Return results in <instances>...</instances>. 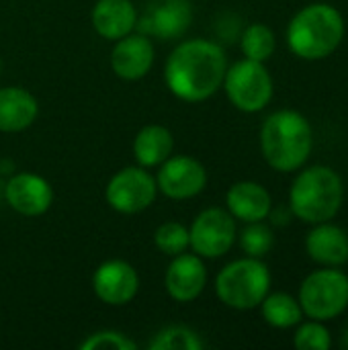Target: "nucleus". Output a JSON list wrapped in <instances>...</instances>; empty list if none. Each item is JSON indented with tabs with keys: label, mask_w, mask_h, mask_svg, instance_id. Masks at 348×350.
I'll use <instances>...</instances> for the list:
<instances>
[{
	"label": "nucleus",
	"mask_w": 348,
	"mask_h": 350,
	"mask_svg": "<svg viewBox=\"0 0 348 350\" xmlns=\"http://www.w3.org/2000/svg\"><path fill=\"white\" fill-rule=\"evenodd\" d=\"M228 57L219 43L187 39L178 43L164 66L166 88L185 103H203L224 84Z\"/></svg>",
	"instance_id": "obj_1"
},
{
	"label": "nucleus",
	"mask_w": 348,
	"mask_h": 350,
	"mask_svg": "<svg viewBox=\"0 0 348 350\" xmlns=\"http://www.w3.org/2000/svg\"><path fill=\"white\" fill-rule=\"evenodd\" d=\"M314 146L310 121L297 111H277L269 115L260 129V150L267 164L277 172L299 170Z\"/></svg>",
	"instance_id": "obj_2"
},
{
	"label": "nucleus",
	"mask_w": 348,
	"mask_h": 350,
	"mask_svg": "<svg viewBox=\"0 0 348 350\" xmlns=\"http://www.w3.org/2000/svg\"><path fill=\"white\" fill-rule=\"evenodd\" d=\"M345 37V18L332 4L316 2L302 8L287 27V43L302 59L332 55Z\"/></svg>",
	"instance_id": "obj_3"
},
{
	"label": "nucleus",
	"mask_w": 348,
	"mask_h": 350,
	"mask_svg": "<svg viewBox=\"0 0 348 350\" xmlns=\"http://www.w3.org/2000/svg\"><path fill=\"white\" fill-rule=\"evenodd\" d=\"M343 178L330 166H312L302 170L289 191V207L293 215L306 224L330 221L343 205Z\"/></svg>",
	"instance_id": "obj_4"
},
{
	"label": "nucleus",
	"mask_w": 348,
	"mask_h": 350,
	"mask_svg": "<svg viewBox=\"0 0 348 350\" xmlns=\"http://www.w3.org/2000/svg\"><path fill=\"white\" fill-rule=\"evenodd\" d=\"M271 291V273L260 258H238L226 265L215 277L219 301L232 310H254Z\"/></svg>",
	"instance_id": "obj_5"
},
{
	"label": "nucleus",
	"mask_w": 348,
	"mask_h": 350,
	"mask_svg": "<svg viewBox=\"0 0 348 350\" xmlns=\"http://www.w3.org/2000/svg\"><path fill=\"white\" fill-rule=\"evenodd\" d=\"M297 301L308 318L330 322L348 308V277L336 267L320 269L306 277Z\"/></svg>",
	"instance_id": "obj_6"
},
{
	"label": "nucleus",
	"mask_w": 348,
	"mask_h": 350,
	"mask_svg": "<svg viewBox=\"0 0 348 350\" xmlns=\"http://www.w3.org/2000/svg\"><path fill=\"white\" fill-rule=\"evenodd\" d=\"M222 86L230 103L242 113H258L273 98V78L269 70L263 62L246 57L228 66Z\"/></svg>",
	"instance_id": "obj_7"
},
{
	"label": "nucleus",
	"mask_w": 348,
	"mask_h": 350,
	"mask_svg": "<svg viewBox=\"0 0 348 350\" xmlns=\"http://www.w3.org/2000/svg\"><path fill=\"white\" fill-rule=\"evenodd\" d=\"M156 178L144 166H125L111 176L105 189V199L111 209L123 215L142 213L156 201Z\"/></svg>",
	"instance_id": "obj_8"
},
{
	"label": "nucleus",
	"mask_w": 348,
	"mask_h": 350,
	"mask_svg": "<svg viewBox=\"0 0 348 350\" xmlns=\"http://www.w3.org/2000/svg\"><path fill=\"white\" fill-rule=\"evenodd\" d=\"M236 242V219L228 209H203L189 228V248L201 258L226 256Z\"/></svg>",
	"instance_id": "obj_9"
},
{
	"label": "nucleus",
	"mask_w": 348,
	"mask_h": 350,
	"mask_svg": "<svg viewBox=\"0 0 348 350\" xmlns=\"http://www.w3.org/2000/svg\"><path fill=\"white\" fill-rule=\"evenodd\" d=\"M193 23V6L189 0H150L144 14H137L139 33L160 39H180Z\"/></svg>",
	"instance_id": "obj_10"
},
{
	"label": "nucleus",
	"mask_w": 348,
	"mask_h": 350,
	"mask_svg": "<svg viewBox=\"0 0 348 350\" xmlns=\"http://www.w3.org/2000/svg\"><path fill=\"white\" fill-rule=\"evenodd\" d=\"M158 168V193H162L168 199H193L207 187V170L193 156H170Z\"/></svg>",
	"instance_id": "obj_11"
},
{
	"label": "nucleus",
	"mask_w": 348,
	"mask_h": 350,
	"mask_svg": "<svg viewBox=\"0 0 348 350\" xmlns=\"http://www.w3.org/2000/svg\"><path fill=\"white\" fill-rule=\"evenodd\" d=\"M92 291L105 306H127L139 291V275L127 260H105L92 275Z\"/></svg>",
	"instance_id": "obj_12"
},
{
	"label": "nucleus",
	"mask_w": 348,
	"mask_h": 350,
	"mask_svg": "<svg viewBox=\"0 0 348 350\" xmlns=\"http://www.w3.org/2000/svg\"><path fill=\"white\" fill-rule=\"evenodd\" d=\"M4 199L12 211L25 217H37L49 211L53 203V187L35 172H18L4 185Z\"/></svg>",
	"instance_id": "obj_13"
},
{
	"label": "nucleus",
	"mask_w": 348,
	"mask_h": 350,
	"mask_svg": "<svg viewBox=\"0 0 348 350\" xmlns=\"http://www.w3.org/2000/svg\"><path fill=\"white\" fill-rule=\"evenodd\" d=\"M154 66V43L144 33H129L115 41L111 51V70L117 78L142 80Z\"/></svg>",
	"instance_id": "obj_14"
},
{
	"label": "nucleus",
	"mask_w": 348,
	"mask_h": 350,
	"mask_svg": "<svg viewBox=\"0 0 348 350\" xmlns=\"http://www.w3.org/2000/svg\"><path fill=\"white\" fill-rule=\"evenodd\" d=\"M207 285V269L203 265V258L195 252H183L178 256H172V262L166 269L164 275V287L168 295L178 304L195 301Z\"/></svg>",
	"instance_id": "obj_15"
},
{
	"label": "nucleus",
	"mask_w": 348,
	"mask_h": 350,
	"mask_svg": "<svg viewBox=\"0 0 348 350\" xmlns=\"http://www.w3.org/2000/svg\"><path fill=\"white\" fill-rule=\"evenodd\" d=\"M226 205L234 219H240L244 224L263 221L271 215L273 209L269 191L254 180H240L232 185L226 195Z\"/></svg>",
	"instance_id": "obj_16"
},
{
	"label": "nucleus",
	"mask_w": 348,
	"mask_h": 350,
	"mask_svg": "<svg viewBox=\"0 0 348 350\" xmlns=\"http://www.w3.org/2000/svg\"><path fill=\"white\" fill-rule=\"evenodd\" d=\"M90 18L103 39L117 41L135 31L137 8L131 0H96Z\"/></svg>",
	"instance_id": "obj_17"
},
{
	"label": "nucleus",
	"mask_w": 348,
	"mask_h": 350,
	"mask_svg": "<svg viewBox=\"0 0 348 350\" xmlns=\"http://www.w3.org/2000/svg\"><path fill=\"white\" fill-rule=\"evenodd\" d=\"M39 115V103L35 94L21 86L0 88V131L18 133L35 123Z\"/></svg>",
	"instance_id": "obj_18"
},
{
	"label": "nucleus",
	"mask_w": 348,
	"mask_h": 350,
	"mask_svg": "<svg viewBox=\"0 0 348 350\" xmlns=\"http://www.w3.org/2000/svg\"><path fill=\"white\" fill-rule=\"evenodd\" d=\"M310 258L324 267H343L348 262V234L328 221L316 224L306 238Z\"/></svg>",
	"instance_id": "obj_19"
},
{
	"label": "nucleus",
	"mask_w": 348,
	"mask_h": 350,
	"mask_svg": "<svg viewBox=\"0 0 348 350\" xmlns=\"http://www.w3.org/2000/svg\"><path fill=\"white\" fill-rule=\"evenodd\" d=\"M172 150H174V137L170 129L158 123L142 127L133 137V158L137 166H144L148 170L158 168L166 158L172 156Z\"/></svg>",
	"instance_id": "obj_20"
},
{
	"label": "nucleus",
	"mask_w": 348,
	"mask_h": 350,
	"mask_svg": "<svg viewBox=\"0 0 348 350\" xmlns=\"http://www.w3.org/2000/svg\"><path fill=\"white\" fill-rule=\"evenodd\" d=\"M260 312L265 322L279 330L293 328L304 318V310L299 301L293 299L289 293H269L260 304Z\"/></svg>",
	"instance_id": "obj_21"
},
{
	"label": "nucleus",
	"mask_w": 348,
	"mask_h": 350,
	"mask_svg": "<svg viewBox=\"0 0 348 350\" xmlns=\"http://www.w3.org/2000/svg\"><path fill=\"white\" fill-rule=\"evenodd\" d=\"M240 47L242 53L246 55V59H254V62H267L277 47V39L271 27H267L265 23H252L244 29L242 37H240Z\"/></svg>",
	"instance_id": "obj_22"
},
{
	"label": "nucleus",
	"mask_w": 348,
	"mask_h": 350,
	"mask_svg": "<svg viewBox=\"0 0 348 350\" xmlns=\"http://www.w3.org/2000/svg\"><path fill=\"white\" fill-rule=\"evenodd\" d=\"M150 350H201L205 349L203 338L189 326H168L162 328L150 342Z\"/></svg>",
	"instance_id": "obj_23"
},
{
	"label": "nucleus",
	"mask_w": 348,
	"mask_h": 350,
	"mask_svg": "<svg viewBox=\"0 0 348 350\" xmlns=\"http://www.w3.org/2000/svg\"><path fill=\"white\" fill-rule=\"evenodd\" d=\"M154 244L164 256H178L189 250V228L180 221H164L154 232Z\"/></svg>",
	"instance_id": "obj_24"
},
{
	"label": "nucleus",
	"mask_w": 348,
	"mask_h": 350,
	"mask_svg": "<svg viewBox=\"0 0 348 350\" xmlns=\"http://www.w3.org/2000/svg\"><path fill=\"white\" fill-rule=\"evenodd\" d=\"M273 244H275V236H273L271 228L265 226L263 221L248 224L240 234V246L246 252V256H252V258L267 256L271 252Z\"/></svg>",
	"instance_id": "obj_25"
},
{
	"label": "nucleus",
	"mask_w": 348,
	"mask_h": 350,
	"mask_svg": "<svg viewBox=\"0 0 348 350\" xmlns=\"http://www.w3.org/2000/svg\"><path fill=\"white\" fill-rule=\"evenodd\" d=\"M293 345L299 350H330L332 349V336L322 322L312 320V322L299 326V330L295 332Z\"/></svg>",
	"instance_id": "obj_26"
},
{
	"label": "nucleus",
	"mask_w": 348,
	"mask_h": 350,
	"mask_svg": "<svg viewBox=\"0 0 348 350\" xmlns=\"http://www.w3.org/2000/svg\"><path fill=\"white\" fill-rule=\"evenodd\" d=\"M82 350H135L137 345L123 332L117 330H101L90 334L80 342Z\"/></svg>",
	"instance_id": "obj_27"
},
{
	"label": "nucleus",
	"mask_w": 348,
	"mask_h": 350,
	"mask_svg": "<svg viewBox=\"0 0 348 350\" xmlns=\"http://www.w3.org/2000/svg\"><path fill=\"white\" fill-rule=\"evenodd\" d=\"M343 345H345V347L348 349V330H347V334H345V340H343Z\"/></svg>",
	"instance_id": "obj_28"
},
{
	"label": "nucleus",
	"mask_w": 348,
	"mask_h": 350,
	"mask_svg": "<svg viewBox=\"0 0 348 350\" xmlns=\"http://www.w3.org/2000/svg\"><path fill=\"white\" fill-rule=\"evenodd\" d=\"M0 74H2V59H0Z\"/></svg>",
	"instance_id": "obj_29"
}]
</instances>
